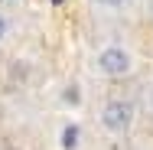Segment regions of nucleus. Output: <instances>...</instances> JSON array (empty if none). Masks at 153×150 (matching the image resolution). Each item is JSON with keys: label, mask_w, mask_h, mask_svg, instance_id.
<instances>
[{"label": "nucleus", "mask_w": 153, "mask_h": 150, "mask_svg": "<svg viewBox=\"0 0 153 150\" xmlns=\"http://www.w3.org/2000/svg\"><path fill=\"white\" fill-rule=\"evenodd\" d=\"M94 75L98 78H108V82H117V78H127V75H134V69H137V59H134V52L117 43V39H111V43H101L98 46V52H94Z\"/></svg>", "instance_id": "1"}, {"label": "nucleus", "mask_w": 153, "mask_h": 150, "mask_svg": "<svg viewBox=\"0 0 153 150\" xmlns=\"http://www.w3.org/2000/svg\"><path fill=\"white\" fill-rule=\"evenodd\" d=\"M7 36H10V20L0 13V46H3V39H7Z\"/></svg>", "instance_id": "5"}, {"label": "nucleus", "mask_w": 153, "mask_h": 150, "mask_svg": "<svg viewBox=\"0 0 153 150\" xmlns=\"http://www.w3.org/2000/svg\"><path fill=\"white\" fill-rule=\"evenodd\" d=\"M98 10H108V13H124L134 7V0H91Z\"/></svg>", "instance_id": "3"}, {"label": "nucleus", "mask_w": 153, "mask_h": 150, "mask_svg": "<svg viewBox=\"0 0 153 150\" xmlns=\"http://www.w3.org/2000/svg\"><path fill=\"white\" fill-rule=\"evenodd\" d=\"M134 121H137V104L127 101V98H111V101H104L101 111H98V124H101V131L111 134V137L127 134V131L134 127Z\"/></svg>", "instance_id": "2"}, {"label": "nucleus", "mask_w": 153, "mask_h": 150, "mask_svg": "<svg viewBox=\"0 0 153 150\" xmlns=\"http://www.w3.org/2000/svg\"><path fill=\"white\" fill-rule=\"evenodd\" d=\"M52 3H62V0H52Z\"/></svg>", "instance_id": "8"}, {"label": "nucleus", "mask_w": 153, "mask_h": 150, "mask_svg": "<svg viewBox=\"0 0 153 150\" xmlns=\"http://www.w3.org/2000/svg\"><path fill=\"white\" fill-rule=\"evenodd\" d=\"M147 111H150V114H153V88L147 91Z\"/></svg>", "instance_id": "6"}, {"label": "nucleus", "mask_w": 153, "mask_h": 150, "mask_svg": "<svg viewBox=\"0 0 153 150\" xmlns=\"http://www.w3.org/2000/svg\"><path fill=\"white\" fill-rule=\"evenodd\" d=\"M75 144H78V127L68 124V127L62 131V147H65V150H75Z\"/></svg>", "instance_id": "4"}, {"label": "nucleus", "mask_w": 153, "mask_h": 150, "mask_svg": "<svg viewBox=\"0 0 153 150\" xmlns=\"http://www.w3.org/2000/svg\"><path fill=\"white\" fill-rule=\"evenodd\" d=\"M0 3H16V0H0Z\"/></svg>", "instance_id": "7"}, {"label": "nucleus", "mask_w": 153, "mask_h": 150, "mask_svg": "<svg viewBox=\"0 0 153 150\" xmlns=\"http://www.w3.org/2000/svg\"><path fill=\"white\" fill-rule=\"evenodd\" d=\"M10 150H16V147H10Z\"/></svg>", "instance_id": "9"}]
</instances>
